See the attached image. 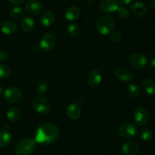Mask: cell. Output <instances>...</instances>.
Wrapping results in <instances>:
<instances>
[{"label": "cell", "instance_id": "cell-1", "mask_svg": "<svg viewBox=\"0 0 155 155\" xmlns=\"http://www.w3.org/2000/svg\"><path fill=\"white\" fill-rule=\"evenodd\" d=\"M59 129L52 122H44L39 125L35 133V141L36 143L44 144H51L58 138Z\"/></svg>", "mask_w": 155, "mask_h": 155}, {"label": "cell", "instance_id": "cell-6", "mask_svg": "<svg viewBox=\"0 0 155 155\" xmlns=\"http://www.w3.org/2000/svg\"><path fill=\"white\" fill-rule=\"evenodd\" d=\"M130 63L134 68L142 70L148 64V56L142 53H136L130 57Z\"/></svg>", "mask_w": 155, "mask_h": 155}, {"label": "cell", "instance_id": "cell-36", "mask_svg": "<svg viewBox=\"0 0 155 155\" xmlns=\"http://www.w3.org/2000/svg\"><path fill=\"white\" fill-rule=\"evenodd\" d=\"M149 7L151 9H155V0H151L149 3Z\"/></svg>", "mask_w": 155, "mask_h": 155}, {"label": "cell", "instance_id": "cell-14", "mask_svg": "<svg viewBox=\"0 0 155 155\" xmlns=\"http://www.w3.org/2000/svg\"><path fill=\"white\" fill-rule=\"evenodd\" d=\"M102 75L98 70H92L88 75V84L92 88H95L101 84Z\"/></svg>", "mask_w": 155, "mask_h": 155}, {"label": "cell", "instance_id": "cell-21", "mask_svg": "<svg viewBox=\"0 0 155 155\" xmlns=\"http://www.w3.org/2000/svg\"><path fill=\"white\" fill-rule=\"evenodd\" d=\"M21 29L26 33H30L34 30L35 27V22L33 18H23V19L21 21Z\"/></svg>", "mask_w": 155, "mask_h": 155}, {"label": "cell", "instance_id": "cell-35", "mask_svg": "<svg viewBox=\"0 0 155 155\" xmlns=\"http://www.w3.org/2000/svg\"><path fill=\"white\" fill-rule=\"evenodd\" d=\"M118 2L122 5H129L132 2V0H117Z\"/></svg>", "mask_w": 155, "mask_h": 155}, {"label": "cell", "instance_id": "cell-25", "mask_svg": "<svg viewBox=\"0 0 155 155\" xmlns=\"http://www.w3.org/2000/svg\"><path fill=\"white\" fill-rule=\"evenodd\" d=\"M48 83H47V81H45L44 80L40 81L38 82V84H36V93L40 96L44 95V94H46L47 91H48Z\"/></svg>", "mask_w": 155, "mask_h": 155}, {"label": "cell", "instance_id": "cell-15", "mask_svg": "<svg viewBox=\"0 0 155 155\" xmlns=\"http://www.w3.org/2000/svg\"><path fill=\"white\" fill-rule=\"evenodd\" d=\"M132 12L137 17H143L147 13V7L141 2H134L130 6Z\"/></svg>", "mask_w": 155, "mask_h": 155}, {"label": "cell", "instance_id": "cell-3", "mask_svg": "<svg viewBox=\"0 0 155 155\" xmlns=\"http://www.w3.org/2000/svg\"><path fill=\"white\" fill-rule=\"evenodd\" d=\"M36 142L33 138H26L19 141L15 147L16 155H31L36 149Z\"/></svg>", "mask_w": 155, "mask_h": 155}, {"label": "cell", "instance_id": "cell-13", "mask_svg": "<svg viewBox=\"0 0 155 155\" xmlns=\"http://www.w3.org/2000/svg\"><path fill=\"white\" fill-rule=\"evenodd\" d=\"M119 7V2L117 0H102L100 3V9L105 13L117 12Z\"/></svg>", "mask_w": 155, "mask_h": 155}, {"label": "cell", "instance_id": "cell-30", "mask_svg": "<svg viewBox=\"0 0 155 155\" xmlns=\"http://www.w3.org/2000/svg\"><path fill=\"white\" fill-rule=\"evenodd\" d=\"M10 73V69L7 65L0 64V78H7Z\"/></svg>", "mask_w": 155, "mask_h": 155}, {"label": "cell", "instance_id": "cell-4", "mask_svg": "<svg viewBox=\"0 0 155 155\" xmlns=\"http://www.w3.org/2000/svg\"><path fill=\"white\" fill-rule=\"evenodd\" d=\"M33 107L38 113L41 115H48L51 112V105L47 99L45 97H38L33 100Z\"/></svg>", "mask_w": 155, "mask_h": 155}, {"label": "cell", "instance_id": "cell-7", "mask_svg": "<svg viewBox=\"0 0 155 155\" xmlns=\"http://www.w3.org/2000/svg\"><path fill=\"white\" fill-rule=\"evenodd\" d=\"M22 98V92L17 87H9L4 92V99L9 103H18Z\"/></svg>", "mask_w": 155, "mask_h": 155}, {"label": "cell", "instance_id": "cell-24", "mask_svg": "<svg viewBox=\"0 0 155 155\" xmlns=\"http://www.w3.org/2000/svg\"><path fill=\"white\" fill-rule=\"evenodd\" d=\"M10 17L14 20H19L23 18L24 15V10L22 8L19 7V6H15V7L12 8L11 9L10 12H9Z\"/></svg>", "mask_w": 155, "mask_h": 155}, {"label": "cell", "instance_id": "cell-26", "mask_svg": "<svg viewBox=\"0 0 155 155\" xmlns=\"http://www.w3.org/2000/svg\"><path fill=\"white\" fill-rule=\"evenodd\" d=\"M127 94L131 97H133V98H136L140 94V91H139V87L135 84H130L128 87H127Z\"/></svg>", "mask_w": 155, "mask_h": 155}, {"label": "cell", "instance_id": "cell-8", "mask_svg": "<svg viewBox=\"0 0 155 155\" xmlns=\"http://www.w3.org/2000/svg\"><path fill=\"white\" fill-rule=\"evenodd\" d=\"M57 43L55 36L51 33H47L41 38L39 46L40 48L45 52H50L54 48Z\"/></svg>", "mask_w": 155, "mask_h": 155}, {"label": "cell", "instance_id": "cell-10", "mask_svg": "<svg viewBox=\"0 0 155 155\" xmlns=\"http://www.w3.org/2000/svg\"><path fill=\"white\" fill-rule=\"evenodd\" d=\"M115 75L119 80L125 83H130L134 78V74L131 70L124 66H120L115 70Z\"/></svg>", "mask_w": 155, "mask_h": 155}, {"label": "cell", "instance_id": "cell-20", "mask_svg": "<svg viewBox=\"0 0 155 155\" xmlns=\"http://www.w3.org/2000/svg\"><path fill=\"white\" fill-rule=\"evenodd\" d=\"M54 21V15L50 11L43 12L41 15L40 22L44 27H50Z\"/></svg>", "mask_w": 155, "mask_h": 155}, {"label": "cell", "instance_id": "cell-23", "mask_svg": "<svg viewBox=\"0 0 155 155\" xmlns=\"http://www.w3.org/2000/svg\"><path fill=\"white\" fill-rule=\"evenodd\" d=\"M12 136L10 132L7 130H2L0 132V147H7L12 142Z\"/></svg>", "mask_w": 155, "mask_h": 155}, {"label": "cell", "instance_id": "cell-16", "mask_svg": "<svg viewBox=\"0 0 155 155\" xmlns=\"http://www.w3.org/2000/svg\"><path fill=\"white\" fill-rule=\"evenodd\" d=\"M18 26L13 21L8 20L4 21L1 24V31L5 35H12L17 31Z\"/></svg>", "mask_w": 155, "mask_h": 155}, {"label": "cell", "instance_id": "cell-22", "mask_svg": "<svg viewBox=\"0 0 155 155\" xmlns=\"http://www.w3.org/2000/svg\"><path fill=\"white\" fill-rule=\"evenodd\" d=\"M142 88L150 95L155 94V81L151 78H145L142 81Z\"/></svg>", "mask_w": 155, "mask_h": 155}, {"label": "cell", "instance_id": "cell-33", "mask_svg": "<svg viewBox=\"0 0 155 155\" xmlns=\"http://www.w3.org/2000/svg\"><path fill=\"white\" fill-rule=\"evenodd\" d=\"M9 1H10V2L12 3V5L18 6L22 4V3L24 2V0H9Z\"/></svg>", "mask_w": 155, "mask_h": 155}, {"label": "cell", "instance_id": "cell-37", "mask_svg": "<svg viewBox=\"0 0 155 155\" xmlns=\"http://www.w3.org/2000/svg\"><path fill=\"white\" fill-rule=\"evenodd\" d=\"M2 86L0 85V94H2Z\"/></svg>", "mask_w": 155, "mask_h": 155}, {"label": "cell", "instance_id": "cell-11", "mask_svg": "<svg viewBox=\"0 0 155 155\" xmlns=\"http://www.w3.org/2000/svg\"><path fill=\"white\" fill-rule=\"evenodd\" d=\"M25 9L30 15H37L42 9V3L40 0H29L25 5Z\"/></svg>", "mask_w": 155, "mask_h": 155}, {"label": "cell", "instance_id": "cell-5", "mask_svg": "<svg viewBox=\"0 0 155 155\" xmlns=\"http://www.w3.org/2000/svg\"><path fill=\"white\" fill-rule=\"evenodd\" d=\"M119 135L125 139H132L138 135V129L135 125L127 122L122 124L118 129Z\"/></svg>", "mask_w": 155, "mask_h": 155}, {"label": "cell", "instance_id": "cell-17", "mask_svg": "<svg viewBox=\"0 0 155 155\" xmlns=\"http://www.w3.org/2000/svg\"><path fill=\"white\" fill-rule=\"evenodd\" d=\"M66 113L68 118L72 120H76L81 115V108L79 105L71 103L67 108Z\"/></svg>", "mask_w": 155, "mask_h": 155}, {"label": "cell", "instance_id": "cell-9", "mask_svg": "<svg viewBox=\"0 0 155 155\" xmlns=\"http://www.w3.org/2000/svg\"><path fill=\"white\" fill-rule=\"evenodd\" d=\"M133 120L137 126H145L148 121V115L146 109L142 106L136 108L133 112Z\"/></svg>", "mask_w": 155, "mask_h": 155}, {"label": "cell", "instance_id": "cell-2", "mask_svg": "<svg viewBox=\"0 0 155 155\" xmlns=\"http://www.w3.org/2000/svg\"><path fill=\"white\" fill-rule=\"evenodd\" d=\"M114 27V19L110 15L101 16L96 22L97 30L102 35L110 34L113 32Z\"/></svg>", "mask_w": 155, "mask_h": 155}, {"label": "cell", "instance_id": "cell-38", "mask_svg": "<svg viewBox=\"0 0 155 155\" xmlns=\"http://www.w3.org/2000/svg\"><path fill=\"white\" fill-rule=\"evenodd\" d=\"M154 137H155V133H154Z\"/></svg>", "mask_w": 155, "mask_h": 155}, {"label": "cell", "instance_id": "cell-18", "mask_svg": "<svg viewBox=\"0 0 155 155\" xmlns=\"http://www.w3.org/2000/svg\"><path fill=\"white\" fill-rule=\"evenodd\" d=\"M80 15V10L77 6H71L68 8L64 12V16L67 20L74 21L79 18Z\"/></svg>", "mask_w": 155, "mask_h": 155}, {"label": "cell", "instance_id": "cell-27", "mask_svg": "<svg viewBox=\"0 0 155 155\" xmlns=\"http://www.w3.org/2000/svg\"><path fill=\"white\" fill-rule=\"evenodd\" d=\"M68 33L71 36H78L80 33V27L78 24H71L68 26Z\"/></svg>", "mask_w": 155, "mask_h": 155}, {"label": "cell", "instance_id": "cell-29", "mask_svg": "<svg viewBox=\"0 0 155 155\" xmlns=\"http://www.w3.org/2000/svg\"><path fill=\"white\" fill-rule=\"evenodd\" d=\"M117 15L122 19H128L130 17V12L128 9L125 7H119L117 10Z\"/></svg>", "mask_w": 155, "mask_h": 155}, {"label": "cell", "instance_id": "cell-32", "mask_svg": "<svg viewBox=\"0 0 155 155\" xmlns=\"http://www.w3.org/2000/svg\"><path fill=\"white\" fill-rule=\"evenodd\" d=\"M9 57L8 53L4 50H0V61L4 62V61L8 60Z\"/></svg>", "mask_w": 155, "mask_h": 155}, {"label": "cell", "instance_id": "cell-12", "mask_svg": "<svg viewBox=\"0 0 155 155\" xmlns=\"http://www.w3.org/2000/svg\"><path fill=\"white\" fill-rule=\"evenodd\" d=\"M139 151V145L136 141H127L121 147L123 155H137Z\"/></svg>", "mask_w": 155, "mask_h": 155}, {"label": "cell", "instance_id": "cell-19", "mask_svg": "<svg viewBox=\"0 0 155 155\" xmlns=\"http://www.w3.org/2000/svg\"><path fill=\"white\" fill-rule=\"evenodd\" d=\"M21 110L16 106H12L7 111V118L12 123H17L21 119Z\"/></svg>", "mask_w": 155, "mask_h": 155}, {"label": "cell", "instance_id": "cell-34", "mask_svg": "<svg viewBox=\"0 0 155 155\" xmlns=\"http://www.w3.org/2000/svg\"><path fill=\"white\" fill-rule=\"evenodd\" d=\"M150 65H151V68L153 71H155V58H152L150 61Z\"/></svg>", "mask_w": 155, "mask_h": 155}, {"label": "cell", "instance_id": "cell-31", "mask_svg": "<svg viewBox=\"0 0 155 155\" xmlns=\"http://www.w3.org/2000/svg\"><path fill=\"white\" fill-rule=\"evenodd\" d=\"M123 39V35L119 31H113L110 33V40L114 43H120Z\"/></svg>", "mask_w": 155, "mask_h": 155}, {"label": "cell", "instance_id": "cell-28", "mask_svg": "<svg viewBox=\"0 0 155 155\" xmlns=\"http://www.w3.org/2000/svg\"><path fill=\"white\" fill-rule=\"evenodd\" d=\"M152 132L148 129H143L139 132V138L144 141H148L152 138Z\"/></svg>", "mask_w": 155, "mask_h": 155}]
</instances>
